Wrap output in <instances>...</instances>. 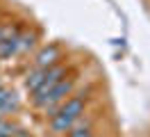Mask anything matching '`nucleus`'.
I'll use <instances>...</instances> for the list:
<instances>
[{
  "label": "nucleus",
  "instance_id": "1",
  "mask_svg": "<svg viewBox=\"0 0 150 137\" xmlns=\"http://www.w3.org/2000/svg\"><path fill=\"white\" fill-rule=\"evenodd\" d=\"M89 91H80V94H75V96H71V98H64L62 103H59V110L57 112H62V114H66V117L71 119H77L84 114V105H86V98H89Z\"/></svg>",
  "mask_w": 150,
  "mask_h": 137
},
{
  "label": "nucleus",
  "instance_id": "2",
  "mask_svg": "<svg viewBox=\"0 0 150 137\" xmlns=\"http://www.w3.org/2000/svg\"><path fill=\"white\" fill-rule=\"evenodd\" d=\"M73 89H75V80H73V78L59 80L57 85L50 87V91H48V96H46V105H50V103H62L66 96L73 94Z\"/></svg>",
  "mask_w": 150,
  "mask_h": 137
},
{
  "label": "nucleus",
  "instance_id": "3",
  "mask_svg": "<svg viewBox=\"0 0 150 137\" xmlns=\"http://www.w3.org/2000/svg\"><path fill=\"white\" fill-rule=\"evenodd\" d=\"M59 57H62V50H59V46L57 44H50L46 48H41L34 57V66L37 69H48V66H52V64L59 62Z\"/></svg>",
  "mask_w": 150,
  "mask_h": 137
},
{
  "label": "nucleus",
  "instance_id": "4",
  "mask_svg": "<svg viewBox=\"0 0 150 137\" xmlns=\"http://www.w3.org/2000/svg\"><path fill=\"white\" fill-rule=\"evenodd\" d=\"M75 119L66 117V114H62V112H57L55 117H50V130L52 133H57V135H66L71 128H73Z\"/></svg>",
  "mask_w": 150,
  "mask_h": 137
},
{
  "label": "nucleus",
  "instance_id": "5",
  "mask_svg": "<svg viewBox=\"0 0 150 137\" xmlns=\"http://www.w3.org/2000/svg\"><path fill=\"white\" fill-rule=\"evenodd\" d=\"M66 135H68V137H96L93 130H91V121H84L82 117L75 119L73 128H71Z\"/></svg>",
  "mask_w": 150,
  "mask_h": 137
},
{
  "label": "nucleus",
  "instance_id": "6",
  "mask_svg": "<svg viewBox=\"0 0 150 137\" xmlns=\"http://www.w3.org/2000/svg\"><path fill=\"white\" fill-rule=\"evenodd\" d=\"M18 34L21 32H14L11 37H5L0 41V57H11L18 53Z\"/></svg>",
  "mask_w": 150,
  "mask_h": 137
},
{
  "label": "nucleus",
  "instance_id": "7",
  "mask_svg": "<svg viewBox=\"0 0 150 137\" xmlns=\"http://www.w3.org/2000/svg\"><path fill=\"white\" fill-rule=\"evenodd\" d=\"M43 75H46V69H37V66H34V71H30L28 78H25V89L34 91L39 85L43 82Z\"/></svg>",
  "mask_w": 150,
  "mask_h": 137
},
{
  "label": "nucleus",
  "instance_id": "8",
  "mask_svg": "<svg viewBox=\"0 0 150 137\" xmlns=\"http://www.w3.org/2000/svg\"><path fill=\"white\" fill-rule=\"evenodd\" d=\"M34 46H37V34L34 32L18 34V53H30Z\"/></svg>",
  "mask_w": 150,
  "mask_h": 137
},
{
  "label": "nucleus",
  "instance_id": "9",
  "mask_svg": "<svg viewBox=\"0 0 150 137\" xmlns=\"http://www.w3.org/2000/svg\"><path fill=\"white\" fill-rule=\"evenodd\" d=\"M18 110V98H16V94H7L5 100L0 103V114H9V112H16Z\"/></svg>",
  "mask_w": 150,
  "mask_h": 137
},
{
  "label": "nucleus",
  "instance_id": "10",
  "mask_svg": "<svg viewBox=\"0 0 150 137\" xmlns=\"http://www.w3.org/2000/svg\"><path fill=\"white\" fill-rule=\"evenodd\" d=\"M16 137H30V135L25 133V130H18V133H16Z\"/></svg>",
  "mask_w": 150,
  "mask_h": 137
},
{
  "label": "nucleus",
  "instance_id": "11",
  "mask_svg": "<svg viewBox=\"0 0 150 137\" xmlns=\"http://www.w3.org/2000/svg\"><path fill=\"white\" fill-rule=\"evenodd\" d=\"M0 137H5V135H0Z\"/></svg>",
  "mask_w": 150,
  "mask_h": 137
}]
</instances>
